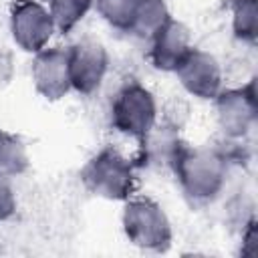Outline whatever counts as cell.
I'll return each instance as SVG.
<instances>
[{"instance_id": "cell-1", "label": "cell", "mask_w": 258, "mask_h": 258, "mask_svg": "<svg viewBox=\"0 0 258 258\" xmlns=\"http://www.w3.org/2000/svg\"><path fill=\"white\" fill-rule=\"evenodd\" d=\"M171 165L183 194L198 204L212 202L226 183V159L216 149L179 145Z\"/></svg>"}, {"instance_id": "cell-2", "label": "cell", "mask_w": 258, "mask_h": 258, "mask_svg": "<svg viewBox=\"0 0 258 258\" xmlns=\"http://www.w3.org/2000/svg\"><path fill=\"white\" fill-rule=\"evenodd\" d=\"M85 187L105 200H127L135 185V167L113 147L95 153L81 171Z\"/></svg>"}, {"instance_id": "cell-3", "label": "cell", "mask_w": 258, "mask_h": 258, "mask_svg": "<svg viewBox=\"0 0 258 258\" xmlns=\"http://www.w3.org/2000/svg\"><path fill=\"white\" fill-rule=\"evenodd\" d=\"M123 230L127 240L143 250L159 252L171 242V224L163 208L149 198L127 202L123 210Z\"/></svg>"}, {"instance_id": "cell-4", "label": "cell", "mask_w": 258, "mask_h": 258, "mask_svg": "<svg viewBox=\"0 0 258 258\" xmlns=\"http://www.w3.org/2000/svg\"><path fill=\"white\" fill-rule=\"evenodd\" d=\"M111 123L117 131L143 141L157 123V105L151 91L135 81L121 87L111 103Z\"/></svg>"}, {"instance_id": "cell-5", "label": "cell", "mask_w": 258, "mask_h": 258, "mask_svg": "<svg viewBox=\"0 0 258 258\" xmlns=\"http://www.w3.org/2000/svg\"><path fill=\"white\" fill-rule=\"evenodd\" d=\"M10 30L14 42L26 52H38L46 48L54 28L52 16L38 0H18L10 12Z\"/></svg>"}, {"instance_id": "cell-6", "label": "cell", "mask_w": 258, "mask_h": 258, "mask_svg": "<svg viewBox=\"0 0 258 258\" xmlns=\"http://www.w3.org/2000/svg\"><path fill=\"white\" fill-rule=\"evenodd\" d=\"M69 52V77L71 89L81 95H93L107 73L109 54L97 40H81L67 48Z\"/></svg>"}, {"instance_id": "cell-7", "label": "cell", "mask_w": 258, "mask_h": 258, "mask_svg": "<svg viewBox=\"0 0 258 258\" xmlns=\"http://www.w3.org/2000/svg\"><path fill=\"white\" fill-rule=\"evenodd\" d=\"M256 111L254 83H248L240 89L220 91L216 95L218 123L228 137H244L256 123Z\"/></svg>"}, {"instance_id": "cell-8", "label": "cell", "mask_w": 258, "mask_h": 258, "mask_svg": "<svg viewBox=\"0 0 258 258\" xmlns=\"http://www.w3.org/2000/svg\"><path fill=\"white\" fill-rule=\"evenodd\" d=\"M173 73L181 87L198 99H216L222 91V69L218 60L200 48H191Z\"/></svg>"}, {"instance_id": "cell-9", "label": "cell", "mask_w": 258, "mask_h": 258, "mask_svg": "<svg viewBox=\"0 0 258 258\" xmlns=\"http://www.w3.org/2000/svg\"><path fill=\"white\" fill-rule=\"evenodd\" d=\"M34 89L50 101L64 97L71 91L69 52L67 48H42L32 60Z\"/></svg>"}, {"instance_id": "cell-10", "label": "cell", "mask_w": 258, "mask_h": 258, "mask_svg": "<svg viewBox=\"0 0 258 258\" xmlns=\"http://www.w3.org/2000/svg\"><path fill=\"white\" fill-rule=\"evenodd\" d=\"M191 48L194 46L187 28L179 20L169 18L163 26H159L151 34L149 58L153 67L159 71H175Z\"/></svg>"}, {"instance_id": "cell-11", "label": "cell", "mask_w": 258, "mask_h": 258, "mask_svg": "<svg viewBox=\"0 0 258 258\" xmlns=\"http://www.w3.org/2000/svg\"><path fill=\"white\" fill-rule=\"evenodd\" d=\"M28 167V151L20 137L0 131V177H16Z\"/></svg>"}, {"instance_id": "cell-12", "label": "cell", "mask_w": 258, "mask_h": 258, "mask_svg": "<svg viewBox=\"0 0 258 258\" xmlns=\"http://www.w3.org/2000/svg\"><path fill=\"white\" fill-rule=\"evenodd\" d=\"M169 10L165 6V0H139L131 24V32L139 36H149L163 26L169 20Z\"/></svg>"}, {"instance_id": "cell-13", "label": "cell", "mask_w": 258, "mask_h": 258, "mask_svg": "<svg viewBox=\"0 0 258 258\" xmlns=\"http://www.w3.org/2000/svg\"><path fill=\"white\" fill-rule=\"evenodd\" d=\"M91 6L93 0H46V8L52 16L54 28L60 32L73 30L85 18Z\"/></svg>"}, {"instance_id": "cell-14", "label": "cell", "mask_w": 258, "mask_h": 258, "mask_svg": "<svg viewBox=\"0 0 258 258\" xmlns=\"http://www.w3.org/2000/svg\"><path fill=\"white\" fill-rule=\"evenodd\" d=\"M232 28L240 40L254 42L258 30L256 0H232Z\"/></svg>"}, {"instance_id": "cell-15", "label": "cell", "mask_w": 258, "mask_h": 258, "mask_svg": "<svg viewBox=\"0 0 258 258\" xmlns=\"http://www.w3.org/2000/svg\"><path fill=\"white\" fill-rule=\"evenodd\" d=\"M137 2L139 0H95V8L107 24L119 30H131Z\"/></svg>"}, {"instance_id": "cell-16", "label": "cell", "mask_w": 258, "mask_h": 258, "mask_svg": "<svg viewBox=\"0 0 258 258\" xmlns=\"http://www.w3.org/2000/svg\"><path fill=\"white\" fill-rule=\"evenodd\" d=\"M16 212V196L6 177H0V222H6Z\"/></svg>"}, {"instance_id": "cell-17", "label": "cell", "mask_w": 258, "mask_h": 258, "mask_svg": "<svg viewBox=\"0 0 258 258\" xmlns=\"http://www.w3.org/2000/svg\"><path fill=\"white\" fill-rule=\"evenodd\" d=\"M12 64H14V62H12V54H10L4 46H0V87L10 81L12 69H14Z\"/></svg>"}]
</instances>
